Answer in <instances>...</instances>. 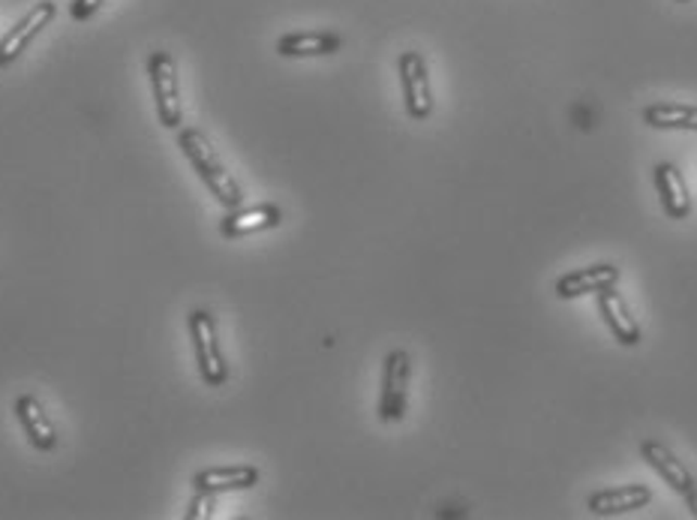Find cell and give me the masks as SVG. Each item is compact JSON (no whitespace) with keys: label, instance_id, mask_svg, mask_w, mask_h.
Listing matches in <instances>:
<instances>
[{"label":"cell","instance_id":"cell-9","mask_svg":"<svg viewBox=\"0 0 697 520\" xmlns=\"http://www.w3.org/2000/svg\"><path fill=\"white\" fill-rule=\"evenodd\" d=\"M652 183L659 190L661 208L673 220H685L692 214V193H688V183H685L683 172L676 169L673 163H659L652 169Z\"/></svg>","mask_w":697,"mask_h":520},{"label":"cell","instance_id":"cell-10","mask_svg":"<svg viewBox=\"0 0 697 520\" xmlns=\"http://www.w3.org/2000/svg\"><path fill=\"white\" fill-rule=\"evenodd\" d=\"M598 313L605 316L607 328L613 331V338L620 340L622 346H637L641 343V326L629 310V304L622 299L617 287H607L598 292Z\"/></svg>","mask_w":697,"mask_h":520},{"label":"cell","instance_id":"cell-3","mask_svg":"<svg viewBox=\"0 0 697 520\" xmlns=\"http://www.w3.org/2000/svg\"><path fill=\"white\" fill-rule=\"evenodd\" d=\"M190 338H193L195 362H199V373L211 389H220L229 379V367L223 362L220 340H217V322L207 310H195L190 316Z\"/></svg>","mask_w":697,"mask_h":520},{"label":"cell","instance_id":"cell-2","mask_svg":"<svg viewBox=\"0 0 697 520\" xmlns=\"http://www.w3.org/2000/svg\"><path fill=\"white\" fill-rule=\"evenodd\" d=\"M148 76L154 85V100H156V115L160 124L168 130H178L181 127V91H178V69H175V58L168 52H151L148 58Z\"/></svg>","mask_w":697,"mask_h":520},{"label":"cell","instance_id":"cell-13","mask_svg":"<svg viewBox=\"0 0 697 520\" xmlns=\"http://www.w3.org/2000/svg\"><path fill=\"white\" fill-rule=\"evenodd\" d=\"M280 223H283V211L277 208V205H256V208L232 211V214L220 223V232L226 234V238H244V234L277 229Z\"/></svg>","mask_w":697,"mask_h":520},{"label":"cell","instance_id":"cell-18","mask_svg":"<svg viewBox=\"0 0 697 520\" xmlns=\"http://www.w3.org/2000/svg\"><path fill=\"white\" fill-rule=\"evenodd\" d=\"M103 3L105 0H73V18H76V22H85V18H91Z\"/></svg>","mask_w":697,"mask_h":520},{"label":"cell","instance_id":"cell-1","mask_svg":"<svg viewBox=\"0 0 697 520\" xmlns=\"http://www.w3.org/2000/svg\"><path fill=\"white\" fill-rule=\"evenodd\" d=\"M178 144H181L183 156L190 160V166L199 172V178L205 183L211 193L217 195V202L226 205V208H238L241 205V187L235 181L232 175L226 172L223 160L214 151V144L207 139L205 132L195 130V127H187V130L178 132Z\"/></svg>","mask_w":697,"mask_h":520},{"label":"cell","instance_id":"cell-17","mask_svg":"<svg viewBox=\"0 0 697 520\" xmlns=\"http://www.w3.org/2000/svg\"><path fill=\"white\" fill-rule=\"evenodd\" d=\"M211 508H214V494L211 491H199L193 496L190 508H187V518H211Z\"/></svg>","mask_w":697,"mask_h":520},{"label":"cell","instance_id":"cell-15","mask_svg":"<svg viewBox=\"0 0 697 520\" xmlns=\"http://www.w3.org/2000/svg\"><path fill=\"white\" fill-rule=\"evenodd\" d=\"M343 39L331 30H316V34H286L277 42V52L283 58H319V54L340 52Z\"/></svg>","mask_w":697,"mask_h":520},{"label":"cell","instance_id":"cell-4","mask_svg":"<svg viewBox=\"0 0 697 520\" xmlns=\"http://www.w3.org/2000/svg\"><path fill=\"white\" fill-rule=\"evenodd\" d=\"M409 377H413V358H409V352H388L385 367H382V397H379V418L385 424H394V421H401L406 416Z\"/></svg>","mask_w":697,"mask_h":520},{"label":"cell","instance_id":"cell-6","mask_svg":"<svg viewBox=\"0 0 697 520\" xmlns=\"http://www.w3.org/2000/svg\"><path fill=\"white\" fill-rule=\"evenodd\" d=\"M54 13H58V7H54L52 0H42V3H37V7L7 34V37L0 39V66L13 64L15 58L25 52L27 46L42 34V27L52 25Z\"/></svg>","mask_w":697,"mask_h":520},{"label":"cell","instance_id":"cell-7","mask_svg":"<svg viewBox=\"0 0 697 520\" xmlns=\"http://www.w3.org/2000/svg\"><path fill=\"white\" fill-rule=\"evenodd\" d=\"M620 283V268L617 265H590V268H581V271H571L562 274L559 280H556V295L559 299H581V295H598L601 289L607 287H617Z\"/></svg>","mask_w":697,"mask_h":520},{"label":"cell","instance_id":"cell-11","mask_svg":"<svg viewBox=\"0 0 697 520\" xmlns=\"http://www.w3.org/2000/svg\"><path fill=\"white\" fill-rule=\"evenodd\" d=\"M15 418H18V424L25 428V436L30 440L34 448L39 452H52L54 445H58V433H54L52 418L46 416V409L39 404L34 394H22L18 401H15Z\"/></svg>","mask_w":697,"mask_h":520},{"label":"cell","instance_id":"cell-12","mask_svg":"<svg viewBox=\"0 0 697 520\" xmlns=\"http://www.w3.org/2000/svg\"><path fill=\"white\" fill-rule=\"evenodd\" d=\"M652 503V491L646 484H622V487H610V491H598L590 496V511L605 518V515H625V511H637Z\"/></svg>","mask_w":697,"mask_h":520},{"label":"cell","instance_id":"cell-19","mask_svg":"<svg viewBox=\"0 0 697 520\" xmlns=\"http://www.w3.org/2000/svg\"><path fill=\"white\" fill-rule=\"evenodd\" d=\"M685 503H688V508H692V515L697 518V484L692 487V491H688V494H685Z\"/></svg>","mask_w":697,"mask_h":520},{"label":"cell","instance_id":"cell-8","mask_svg":"<svg viewBox=\"0 0 697 520\" xmlns=\"http://www.w3.org/2000/svg\"><path fill=\"white\" fill-rule=\"evenodd\" d=\"M641 455L649 467L659 472L661 479L668 482L671 491H676L680 496H685L692 487H695V475H692V469L685 467L680 457L673 455L671 448L664 443H656V440H644L641 443Z\"/></svg>","mask_w":697,"mask_h":520},{"label":"cell","instance_id":"cell-14","mask_svg":"<svg viewBox=\"0 0 697 520\" xmlns=\"http://www.w3.org/2000/svg\"><path fill=\"white\" fill-rule=\"evenodd\" d=\"M195 491H211V494H223V491H246L258 484L256 467H214L195 472Z\"/></svg>","mask_w":697,"mask_h":520},{"label":"cell","instance_id":"cell-20","mask_svg":"<svg viewBox=\"0 0 697 520\" xmlns=\"http://www.w3.org/2000/svg\"><path fill=\"white\" fill-rule=\"evenodd\" d=\"M676 3H688V0H676Z\"/></svg>","mask_w":697,"mask_h":520},{"label":"cell","instance_id":"cell-16","mask_svg":"<svg viewBox=\"0 0 697 520\" xmlns=\"http://www.w3.org/2000/svg\"><path fill=\"white\" fill-rule=\"evenodd\" d=\"M644 121L656 130H685L697 132V105L656 103L644 109Z\"/></svg>","mask_w":697,"mask_h":520},{"label":"cell","instance_id":"cell-5","mask_svg":"<svg viewBox=\"0 0 697 520\" xmlns=\"http://www.w3.org/2000/svg\"><path fill=\"white\" fill-rule=\"evenodd\" d=\"M397 66H401L406 112L413 121H427L433 112V91H430V73H427L424 58L418 52H403Z\"/></svg>","mask_w":697,"mask_h":520}]
</instances>
